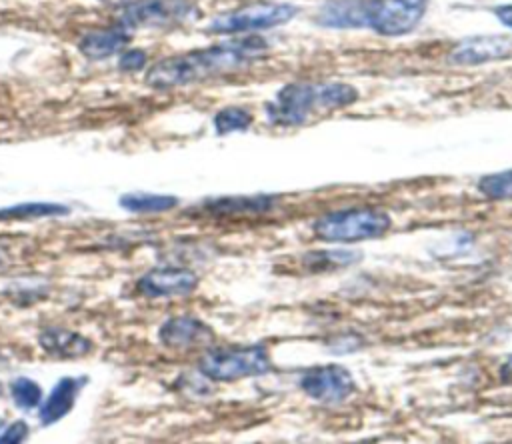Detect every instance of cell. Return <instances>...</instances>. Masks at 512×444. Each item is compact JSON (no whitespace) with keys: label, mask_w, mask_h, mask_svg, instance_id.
Returning <instances> with one entry per match:
<instances>
[{"label":"cell","mask_w":512,"mask_h":444,"mask_svg":"<svg viewBox=\"0 0 512 444\" xmlns=\"http://www.w3.org/2000/svg\"><path fill=\"white\" fill-rule=\"evenodd\" d=\"M198 14L192 0H132L116 12V24L130 30L170 28L192 20Z\"/></svg>","instance_id":"5b68a950"},{"label":"cell","mask_w":512,"mask_h":444,"mask_svg":"<svg viewBox=\"0 0 512 444\" xmlns=\"http://www.w3.org/2000/svg\"><path fill=\"white\" fill-rule=\"evenodd\" d=\"M296 14H298V8L290 2H258V4H248L238 10H230L216 16L208 24V30L218 34L252 32V30L284 24L292 20Z\"/></svg>","instance_id":"8992f818"},{"label":"cell","mask_w":512,"mask_h":444,"mask_svg":"<svg viewBox=\"0 0 512 444\" xmlns=\"http://www.w3.org/2000/svg\"><path fill=\"white\" fill-rule=\"evenodd\" d=\"M428 0H370L366 26L380 36L412 32L424 18Z\"/></svg>","instance_id":"52a82bcc"},{"label":"cell","mask_w":512,"mask_h":444,"mask_svg":"<svg viewBox=\"0 0 512 444\" xmlns=\"http://www.w3.org/2000/svg\"><path fill=\"white\" fill-rule=\"evenodd\" d=\"M28 424L24 420H16L12 422L2 434H0V444H16L22 442L28 436Z\"/></svg>","instance_id":"cb8c5ba5"},{"label":"cell","mask_w":512,"mask_h":444,"mask_svg":"<svg viewBox=\"0 0 512 444\" xmlns=\"http://www.w3.org/2000/svg\"><path fill=\"white\" fill-rule=\"evenodd\" d=\"M478 190L490 200H512V170L482 176Z\"/></svg>","instance_id":"7402d4cb"},{"label":"cell","mask_w":512,"mask_h":444,"mask_svg":"<svg viewBox=\"0 0 512 444\" xmlns=\"http://www.w3.org/2000/svg\"><path fill=\"white\" fill-rule=\"evenodd\" d=\"M390 216L380 208H346L322 214L312 232L324 242H358L382 236L390 228Z\"/></svg>","instance_id":"277c9868"},{"label":"cell","mask_w":512,"mask_h":444,"mask_svg":"<svg viewBox=\"0 0 512 444\" xmlns=\"http://www.w3.org/2000/svg\"><path fill=\"white\" fill-rule=\"evenodd\" d=\"M494 14H496V18H498L504 26L512 28V4L496 6V8H494Z\"/></svg>","instance_id":"d4e9b609"},{"label":"cell","mask_w":512,"mask_h":444,"mask_svg":"<svg viewBox=\"0 0 512 444\" xmlns=\"http://www.w3.org/2000/svg\"><path fill=\"white\" fill-rule=\"evenodd\" d=\"M360 258L358 252L350 250H320V252H310L302 256V264L310 272H322V270H332L340 266H350Z\"/></svg>","instance_id":"d6986e66"},{"label":"cell","mask_w":512,"mask_h":444,"mask_svg":"<svg viewBox=\"0 0 512 444\" xmlns=\"http://www.w3.org/2000/svg\"><path fill=\"white\" fill-rule=\"evenodd\" d=\"M38 344L52 358H80L94 348L92 340L64 326L42 328L38 334Z\"/></svg>","instance_id":"7c38bea8"},{"label":"cell","mask_w":512,"mask_h":444,"mask_svg":"<svg viewBox=\"0 0 512 444\" xmlns=\"http://www.w3.org/2000/svg\"><path fill=\"white\" fill-rule=\"evenodd\" d=\"M268 48L258 36H244L212 44L208 48L166 56L146 72V84L154 90L188 86L206 78L230 74L256 62Z\"/></svg>","instance_id":"6da1fadb"},{"label":"cell","mask_w":512,"mask_h":444,"mask_svg":"<svg viewBox=\"0 0 512 444\" xmlns=\"http://www.w3.org/2000/svg\"><path fill=\"white\" fill-rule=\"evenodd\" d=\"M8 262H10V250L4 244H0V268H4Z\"/></svg>","instance_id":"83f0119b"},{"label":"cell","mask_w":512,"mask_h":444,"mask_svg":"<svg viewBox=\"0 0 512 444\" xmlns=\"http://www.w3.org/2000/svg\"><path fill=\"white\" fill-rule=\"evenodd\" d=\"M198 286L196 272L182 266H158L136 280V292L146 298L186 296Z\"/></svg>","instance_id":"9c48e42d"},{"label":"cell","mask_w":512,"mask_h":444,"mask_svg":"<svg viewBox=\"0 0 512 444\" xmlns=\"http://www.w3.org/2000/svg\"><path fill=\"white\" fill-rule=\"evenodd\" d=\"M148 62V54L140 48H130V50H124L118 58V68L124 70V72H138L146 66Z\"/></svg>","instance_id":"603a6c76"},{"label":"cell","mask_w":512,"mask_h":444,"mask_svg":"<svg viewBox=\"0 0 512 444\" xmlns=\"http://www.w3.org/2000/svg\"><path fill=\"white\" fill-rule=\"evenodd\" d=\"M100 2H104V4H118V6H122V4H126V2H132V0H100Z\"/></svg>","instance_id":"f1b7e54d"},{"label":"cell","mask_w":512,"mask_h":444,"mask_svg":"<svg viewBox=\"0 0 512 444\" xmlns=\"http://www.w3.org/2000/svg\"><path fill=\"white\" fill-rule=\"evenodd\" d=\"M118 204L134 214H158V212H168L178 206V198L170 194H124L120 196Z\"/></svg>","instance_id":"e0dca14e"},{"label":"cell","mask_w":512,"mask_h":444,"mask_svg":"<svg viewBox=\"0 0 512 444\" xmlns=\"http://www.w3.org/2000/svg\"><path fill=\"white\" fill-rule=\"evenodd\" d=\"M356 100L358 90L348 82H290L266 104V112L276 126H298L312 114L338 110Z\"/></svg>","instance_id":"7a4b0ae2"},{"label":"cell","mask_w":512,"mask_h":444,"mask_svg":"<svg viewBox=\"0 0 512 444\" xmlns=\"http://www.w3.org/2000/svg\"><path fill=\"white\" fill-rule=\"evenodd\" d=\"M368 2L370 0H326L316 12V22L326 28H364Z\"/></svg>","instance_id":"5bb4252c"},{"label":"cell","mask_w":512,"mask_h":444,"mask_svg":"<svg viewBox=\"0 0 512 444\" xmlns=\"http://www.w3.org/2000/svg\"><path fill=\"white\" fill-rule=\"evenodd\" d=\"M512 52V40L508 36H476L456 44L450 52V62L458 66H476L504 58Z\"/></svg>","instance_id":"8fae6325"},{"label":"cell","mask_w":512,"mask_h":444,"mask_svg":"<svg viewBox=\"0 0 512 444\" xmlns=\"http://www.w3.org/2000/svg\"><path fill=\"white\" fill-rule=\"evenodd\" d=\"M86 376H66L60 378L56 382V386L52 388L50 396L44 400V404L40 406V422L44 426L58 422L60 418H64L76 402V396L80 394L82 386L86 384Z\"/></svg>","instance_id":"9a60e30c"},{"label":"cell","mask_w":512,"mask_h":444,"mask_svg":"<svg viewBox=\"0 0 512 444\" xmlns=\"http://www.w3.org/2000/svg\"><path fill=\"white\" fill-rule=\"evenodd\" d=\"M160 342L170 350H194L208 346L214 340V332L208 324L192 316H172L158 330Z\"/></svg>","instance_id":"30bf717a"},{"label":"cell","mask_w":512,"mask_h":444,"mask_svg":"<svg viewBox=\"0 0 512 444\" xmlns=\"http://www.w3.org/2000/svg\"><path fill=\"white\" fill-rule=\"evenodd\" d=\"M270 368V354L262 344L216 346L208 348L198 360L200 374L214 382H234L248 376H260Z\"/></svg>","instance_id":"3957f363"},{"label":"cell","mask_w":512,"mask_h":444,"mask_svg":"<svg viewBox=\"0 0 512 444\" xmlns=\"http://www.w3.org/2000/svg\"><path fill=\"white\" fill-rule=\"evenodd\" d=\"M10 394H12L14 404L18 408H22V410H32V408H36L42 402V388L32 378L20 376V378L12 380Z\"/></svg>","instance_id":"44dd1931"},{"label":"cell","mask_w":512,"mask_h":444,"mask_svg":"<svg viewBox=\"0 0 512 444\" xmlns=\"http://www.w3.org/2000/svg\"><path fill=\"white\" fill-rule=\"evenodd\" d=\"M498 372H500V380H502L504 384L512 386V356L506 358V362L500 366Z\"/></svg>","instance_id":"4316f807"},{"label":"cell","mask_w":512,"mask_h":444,"mask_svg":"<svg viewBox=\"0 0 512 444\" xmlns=\"http://www.w3.org/2000/svg\"><path fill=\"white\" fill-rule=\"evenodd\" d=\"M70 212L68 206L56 202H24L8 208H0V220H36V218H52L66 216Z\"/></svg>","instance_id":"ac0fdd59"},{"label":"cell","mask_w":512,"mask_h":444,"mask_svg":"<svg viewBox=\"0 0 512 444\" xmlns=\"http://www.w3.org/2000/svg\"><path fill=\"white\" fill-rule=\"evenodd\" d=\"M2 390H4V386H2V382H0V396H2Z\"/></svg>","instance_id":"f546056e"},{"label":"cell","mask_w":512,"mask_h":444,"mask_svg":"<svg viewBox=\"0 0 512 444\" xmlns=\"http://www.w3.org/2000/svg\"><path fill=\"white\" fill-rule=\"evenodd\" d=\"M300 388L316 402L340 404L354 394L356 384L344 366L324 364L306 370L300 378Z\"/></svg>","instance_id":"ba28073f"},{"label":"cell","mask_w":512,"mask_h":444,"mask_svg":"<svg viewBox=\"0 0 512 444\" xmlns=\"http://www.w3.org/2000/svg\"><path fill=\"white\" fill-rule=\"evenodd\" d=\"M274 198L256 194V196H220L210 198L200 204V210L206 216L214 218H238V216H254L264 214L272 208Z\"/></svg>","instance_id":"4fadbf2b"},{"label":"cell","mask_w":512,"mask_h":444,"mask_svg":"<svg viewBox=\"0 0 512 444\" xmlns=\"http://www.w3.org/2000/svg\"><path fill=\"white\" fill-rule=\"evenodd\" d=\"M128 40H130V32L116 24V26H106V28L86 32L78 42V50L82 56L90 60H104L124 50Z\"/></svg>","instance_id":"2e32d148"},{"label":"cell","mask_w":512,"mask_h":444,"mask_svg":"<svg viewBox=\"0 0 512 444\" xmlns=\"http://www.w3.org/2000/svg\"><path fill=\"white\" fill-rule=\"evenodd\" d=\"M214 130L224 136L230 132H242L252 124V114L242 106H226L214 114Z\"/></svg>","instance_id":"ffe728a7"},{"label":"cell","mask_w":512,"mask_h":444,"mask_svg":"<svg viewBox=\"0 0 512 444\" xmlns=\"http://www.w3.org/2000/svg\"><path fill=\"white\" fill-rule=\"evenodd\" d=\"M30 292V288H20V286H16V296H14V302L22 296V294H28ZM46 292H44V288H32V296H28V302H34V300H38V298H42Z\"/></svg>","instance_id":"484cf974"}]
</instances>
